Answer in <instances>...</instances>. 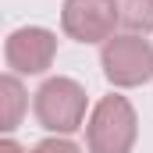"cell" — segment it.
I'll return each mask as SVG.
<instances>
[{
	"label": "cell",
	"instance_id": "1",
	"mask_svg": "<svg viewBox=\"0 0 153 153\" xmlns=\"http://www.w3.org/2000/svg\"><path fill=\"white\" fill-rule=\"evenodd\" d=\"M139 132V117L125 96H103L85 125V143L89 153H132Z\"/></svg>",
	"mask_w": 153,
	"mask_h": 153
},
{
	"label": "cell",
	"instance_id": "2",
	"mask_svg": "<svg viewBox=\"0 0 153 153\" xmlns=\"http://www.w3.org/2000/svg\"><path fill=\"white\" fill-rule=\"evenodd\" d=\"M32 111H36V121L46 132L68 135V132L82 128V121H85V89L75 78H64V75L46 78L36 89Z\"/></svg>",
	"mask_w": 153,
	"mask_h": 153
},
{
	"label": "cell",
	"instance_id": "3",
	"mask_svg": "<svg viewBox=\"0 0 153 153\" xmlns=\"http://www.w3.org/2000/svg\"><path fill=\"white\" fill-rule=\"evenodd\" d=\"M100 64H103L107 82H114L121 89L143 85V82L153 78V43L135 36V32L111 36L100 50Z\"/></svg>",
	"mask_w": 153,
	"mask_h": 153
},
{
	"label": "cell",
	"instance_id": "4",
	"mask_svg": "<svg viewBox=\"0 0 153 153\" xmlns=\"http://www.w3.org/2000/svg\"><path fill=\"white\" fill-rule=\"evenodd\" d=\"M117 25V0H64L61 29L78 43H107Z\"/></svg>",
	"mask_w": 153,
	"mask_h": 153
},
{
	"label": "cell",
	"instance_id": "5",
	"mask_svg": "<svg viewBox=\"0 0 153 153\" xmlns=\"http://www.w3.org/2000/svg\"><path fill=\"white\" fill-rule=\"evenodd\" d=\"M53 53H57V36L50 29H39V25L11 32L7 46H4L7 68L18 75H43L53 64Z\"/></svg>",
	"mask_w": 153,
	"mask_h": 153
},
{
	"label": "cell",
	"instance_id": "6",
	"mask_svg": "<svg viewBox=\"0 0 153 153\" xmlns=\"http://www.w3.org/2000/svg\"><path fill=\"white\" fill-rule=\"evenodd\" d=\"M25 107H29V100H25L22 82L14 75H4L0 78V128L4 132H14L18 121H22V114H25Z\"/></svg>",
	"mask_w": 153,
	"mask_h": 153
},
{
	"label": "cell",
	"instance_id": "7",
	"mask_svg": "<svg viewBox=\"0 0 153 153\" xmlns=\"http://www.w3.org/2000/svg\"><path fill=\"white\" fill-rule=\"evenodd\" d=\"M117 22L128 32H153V0H117Z\"/></svg>",
	"mask_w": 153,
	"mask_h": 153
},
{
	"label": "cell",
	"instance_id": "8",
	"mask_svg": "<svg viewBox=\"0 0 153 153\" xmlns=\"http://www.w3.org/2000/svg\"><path fill=\"white\" fill-rule=\"evenodd\" d=\"M32 153H82V150H78L71 139H43V143H36Z\"/></svg>",
	"mask_w": 153,
	"mask_h": 153
},
{
	"label": "cell",
	"instance_id": "9",
	"mask_svg": "<svg viewBox=\"0 0 153 153\" xmlns=\"http://www.w3.org/2000/svg\"><path fill=\"white\" fill-rule=\"evenodd\" d=\"M0 153H25V150H22L14 139H4V143H0Z\"/></svg>",
	"mask_w": 153,
	"mask_h": 153
}]
</instances>
